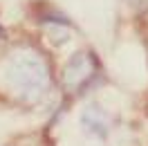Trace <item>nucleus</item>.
I'll use <instances>...</instances> for the list:
<instances>
[{
    "instance_id": "f257e3e1",
    "label": "nucleus",
    "mask_w": 148,
    "mask_h": 146,
    "mask_svg": "<svg viewBox=\"0 0 148 146\" xmlns=\"http://www.w3.org/2000/svg\"><path fill=\"white\" fill-rule=\"evenodd\" d=\"M7 81L25 99H34L47 83V70L34 54H23L9 63Z\"/></svg>"
},
{
    "instance_id": "f03ea898",
    "label": "nucleus",
    "mask_w": 148,
    "mask_h": 146,
    "mask_svg": "<svg viewBox=\"0 0 148 146\" xmlns=\"http://www.w3.org/2000/svg\"><path fill=\"white\" fill-rule=\"evenodd\" d=\"M0 36H2V29H0Z\"/></svg>"
}]
</instances>
